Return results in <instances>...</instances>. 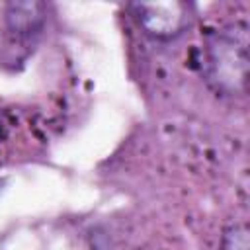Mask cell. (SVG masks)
Segmentation results:
<instances>
[{"label": "cell", "mask_w": 250, "mask_h": 250, "mask_svg": "<svg viewBox=\"0 0 250 250\" xmlns=\"http://www.w3.org/2000/svg\"><path fill=\"white\" fill-rule=\"evenodd\" d=\"M248 68L246 25L213 33L207 39V74L225 94L244 92Z\"/></svg>", "instance_id": "6da1fadb"}, {"label": "cell", "mask_w": 250, "mask_h": 250, "mask_svg": "<svg viewBox=\"0 0 250 250\" xmlns=\"http://www.w3.org/2000/svg\"><path fill=\"white\" fill-rule=\"evenodd\" d=\"M8 23L12 31L29 33L41 25V6L39 4H12L8 8Z\"/></svg>", "instance_id": "3957f363"}, {"label": "cell", "mask_w": 250, "mask_h": 250, "mask_svg": "<svg viewBox=\"0 0 250 250\" xmlns=\"http://www.w3.org/2000/svg\"><path fill=\"white\" fill-rule=\"evenodd\" d=\"M223 250H248V229H246V225H234L225 232Z\"/></svg>", "instance_id": "277c9868"}, {"label": "cell", "mask_w": 250, "mask_h": 250, "mask_svg": "<svg viewBox=\"0 0 250 250\" xmlns=\"http://www.w3.org/2000/svg\"><path fill=\"white\" fill-rule=\"evenodd\" d=\"M6 137H8V131H6V125H4V121L0 119V145L6 141Z\"/></svg>", "instance_id": "5b68a950"}, {"label": "cell", "mask_w": 250, "mask_h": 250, "mask_svg": "<svg viewBox=\"0 0 250 250\" xmlns=\"http://www.w3.org/2000/svg\"><path fill=\"white\" fill-rule=\"evenodd\" d=\"M139 21L146 33L154 37H174L188 23V8L180 2L137 4Z\"/></svg>", "instance_id": "7a4b0ae2"}]
</instances>
